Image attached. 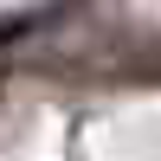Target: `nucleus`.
Instances as JSON below:
<instances>
[{
  "label": "nucleus",
  "mask_w": 161,
  "mask_h": 161,
  "mask_svg": "<svg viewBox=\"0 0 161 161\" xmlns=\"http://www.w3.org/2000/svg\"><path fill=\"white\" fill-rule=\"evenodd\" d=\"M7 32H13V26H0V39H7Z\"/></svg>",
  "instance_id": "f257e3e1"
}]
</instances>
